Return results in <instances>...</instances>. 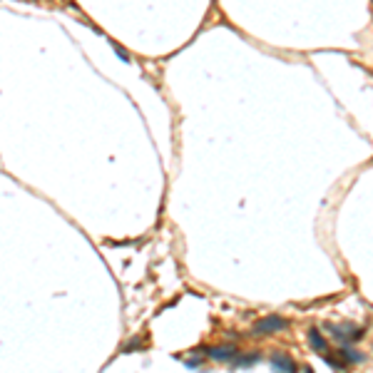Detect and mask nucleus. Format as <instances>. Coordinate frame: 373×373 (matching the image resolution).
Masks as SVG:
<instances>
[{"label": "nucleus", "mask_w": 373, "mask_h": 373, "mask_svg": "<svg viewBox=\"0 0 373 373\" xmlns=\"http://www.w3.org/2000/svg\"><path fill=\"white\" fill-rule=\"evenodd\" d=\"M338 353H341V358H343L346 363H361V361H363V353L353 351V348H351V343H341Z\"/></svg>", "instance_id": "nucleus-6"}, {"label": "nucleus", "mask_w": 373, "mask_h": 373, "mask_svg": "<svg viewBox=\"0 0 373 373\" xmlns=\"http://www.w3.org/2000/svg\"><path fill=\"white\" fill-rule=\"evenodd\" d=\"M326 331L338 341V343H353L363 336V328H356V326H333V323H326Z\"/></svg>", "instance_id": "nucleus-2"}, {"label": "nucleus", "mask_w": 373, "mask_h": 373, "mask_svg": "<svg viewBox=\"0 0 373 373\" xmlns=\"http://www.w3.org/2000/svg\"><path fill=\"white\" fill-rule=\"evenodd\" d=\"M308 343H311V348H313L316 353H321V356H326V353H328V343H326V338L318 333V328H316V326H311V328H308Z\"/></svg>", "instance_id": "nucleus-5"}, {"label": "nucleus", "mask_w": 373, "mask_h": 373, "mask_svg": "<svg viewBox=\"0 0 373 373\" xmlns=\"http://www.w3.org/2000/svg\"><path fill=\"white\" fill-rule=\"evenodd\" d=\"M303 373H313V368H311V366H306V368H303Z\"/></svg>", "instance_id": "nucleus-10"}, {"label": "nucleus", "mask_w": 373, "mask_h": 373, "mask_svg": "<svg viewBox=\"0 0 373 373\" xmlns=\"http://www.w3.org/2000/svg\"><path fill=\"white\" fill-rule=\"evenodd\" d=\"M204 353L209 356V358H214V361H222V363H234L236 361V356L241 353L236 346H231V343H224V346H204Z\"/></svg>", "instance_id": "nucleus-3"}, {"label": "nucleus", "mask_w": 373, "mask_h": 373, "mask_svg": "<svg viewBox=\"0 0 373 373\" xmlns=\"http://www.w3.org/2000/svg\"><path fill=\"white\" fill-rule=\"evenodd\" d=\"M184 363H187L189 368H197V366H202V361H194V358H187Z\"/></svg>", "instance_id": "nucleus-8"}, {"label": "nucleus", "mask_w": 373, "mask_h": 373, "mask_svg": "<svg viewBox=\"0 0 373 373\" xmlns=\"http://www.w3.org/2000/svg\"><path fill=\"white\" fill-rule=\"evenodd\" d=\"M256 361H259V353H249V356H241V353H239V356H236V361H234L231 366H241V368H249V366H254Z\"/></svg>", "instance_id": "nucleus-7"}, {"label": "nucleus", "mask_w": 373, "mask_h": 373, "mask_svg": "<svg viewBox=\"0 0 373 373\" xmlns=\"http://www.w3.org/2000/svg\"><path fill=\"white\" fill-rule=\"evenodd\" d=\"M271 368L274 373H298V363L284 351H276L271 353Z\"/></svg>", "instance_id": "nucleus-4"}, {"label": "nucleus", "mask_w": 373, "mask_h": 373, "mask_svg": "<svg viewBox=\"0 0 373 373\" xmlns=\"http://www.w3.org/2000/svg\"><path fill=\"white\" fill-rule=\"evenodd\" d=\"M286 326H289V321H286L284 316L271 313V316L259 318V321L254 323V331H256V333H279V331H284Z\"/></svg>", "instance_id": "nucleus-1"}, {"label": "nucleus", "mask_w": 373, "mask_h": 373, "mask_svg": "<svg viewBox=\"0 0 373 373\" xmlns=\"http://www.w3.org/2000/svg\"><path fill=\"white\" fill-rule=\"evenodd\" d=\"M115 53H117V55H120V58H122V60H130V55H127V53H125V50H122V48H115Z\"/></svg>", "instance_id": "nucleus-9"}]
</instances>
